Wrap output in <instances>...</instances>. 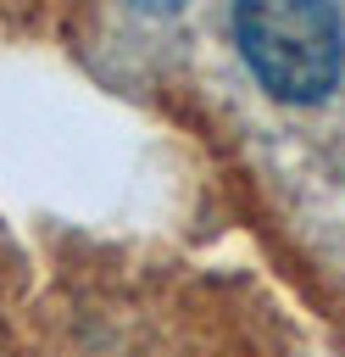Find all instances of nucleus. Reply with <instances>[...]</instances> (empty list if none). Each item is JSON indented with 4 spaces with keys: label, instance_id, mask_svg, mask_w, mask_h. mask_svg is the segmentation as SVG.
<instances>
[{
    "label": "nucleus",
    "instance_id": "obj_2",
    "mask_svg": "<svg viewBox=\"0 0 345 357\" xmlns=\"http://www.w3.org/2000/svg\"><path fill=\"white\" fill-rule=\"evenodd\" d=\"M134 6H139V11H178L184 0H134Z\"/></svg>",
    "mask_w": 345,
    "mask_h": 357
},
{
    "label": "nucleus",
    "instance_id": "obj_1",
    "mask_svg": "<svg viewBox=\"0 0 345 357\" xmlns=\"http://www.w3.org/2000/svg\"><path fill=\"white\" fill-rule=\"evenodd\" d=\"M234 39L273 100L312 106L339 84L345 33L334 0H234Z\"/></svg>",
    "mask_w": 345,
    "mask_h": 357
}]
</instances>
